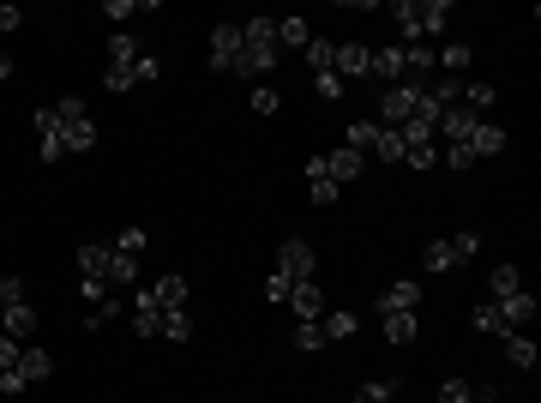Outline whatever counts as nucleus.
Here are the masks:
<instances>
[{
	"mask_svg": "<svg viewBox=\"0 0 541 403\" xmlns=\"http://www.w3.org/2000/svg\"><path fill=\"white\" fill-rule=\"evenodd\" d=\"M391 19H397L403 42H433L451 19V0H391Z\"/></svg>",
	"mask_w": 541,
	"mask_h": 403,
	"instance_id": "nucleus-1",
	"label": "nucleus"
},
{
	"mask_svg": "<svg viewBox=\"0 0 541 403\" xmlns=\"http://www.w3.org/2000/svg\"><path fill=\"white\" fill-rule=\"evenodd\" d=\"M55 115H60V139H66V157L97 145V127H91V109H84V97H60V102H55Z\"/></svg>",
	"mask_w": 541,
	"mask_h": 403,
	"instance_id": "nucleus-2",
	"label": "nucleus"
},
{
	"mask_svg": "<svg viewBox=\"0 0 541 403\" xmlns=\"http://www.w3.org/2000/svg\"><path fill=\"white\" fill-rule=\"evenodd\" d=\"M380 127H403V121H415L421 115V84H385V97H380Z\"/></svg>",
	"mask_w": 541,
	"mask_h": 403,
	"instance_id": "nucleus-3",
	"label": "nucleus"
},
{
	"mask_svg": "<svg viewBox=\"0 0 541 403\" xmlns=\"http://www.w3.org/2000/svg\"><path fill=\"white\" fill-rule=\"evenodd\" d=\"M277 66H283V48H271V42H247V37H240V61H235L240 79H265V73H277Z\"/></svg>",
	"mask_w": 541,
	"mask_h": 403,
	"instance_id": "nucleus-4",
	"label": "nucleus"
},
{
	"mask_svg": "<svg viewBox=\"0 0 541 403\" xmlns=\"http://www.w3.org/2000/svg\"><path fill=\"white\" fill-rule=\"evenodd\" d=\"M313 247L307 241H283V253H277V277H289V283H313Z\"/></svg>",
	"mask_w": 541,
	"mask_h": 403,
	"instance_id": "nucleus-5",
	"label": "nucleus"
},
{
	"mask_svg": "<svg viewBox=\"0 0 541 403\" xmlns=\"http://www.w3.org/2000/svg\"><path fill=\"white\" fill-rule=\"evenodd\" d=\"M240 61V24H217L211 31V73H235Z\"/></svg>",
	"mask_w": 541,
	"mask_h": 403,
	"instance_id": "nucleus-6",
	"label": "nucleus"
},
{
	"mask_svg": "<svg viewBox=\"0 0 541 403\" xmlns=\"http://www.w3.org/2000/svg\"><path fill=\"white\" fill-rule=\"evenodd\" d=\"M289 313H295L301 325L325 320V289L319 283H289Z\"/></svg>",
	"mask_w": 541,
	"mask_h": 403,
	"instance_id": "nucleus-7",
	"label": "nucleus"
},
{
	"mask_svg": "<svg viewBox=\"0 0 541 403\" xmlns=\"http://www.w3.org/2000/svg\"><path fill=\"white\" fill-rule=\"evenodd\" d=\"M37 151H42V162L66 157V139H60V115L55 109H37Z\"/></svg>",
	"mask_w": 541,
	"mask_h": 403,
	"instance_id": "nucleus-8",
	"label": "nucleus"
},
{
	"mask_svg": "<svg viewBox=\"0 0 541 403\" xmlns=\"http://www.w3.org/2000/svg\"><path fill=\"white\" fill-rule=\"evenodd\" d=\"M367 73L385 84H403V42H385V48H373L367 55Z\"/></svg>",
	"mask_w": 541,
	"mask_h": 403,
	"instance_id": "nucleus-9",
	"label": "nucleus"
},
{
	"mask_svg": "<svg viewBox=\"0 0 541 403\" xmlns=\"http://www.w3.org/2000/svg\"><path fill=\"white\" fill-rule=\"evenodd\" d=\"M73 259H79V283H102V289H109V247L84 241Z\"/></svg>",
	"mask_w": 541,
	"mask_h": 403,
	"instance_id": "nucleus-10",
	"label": "nucleus"
},
{
	"mask_svg": "<svg viewBox=\"0 0 541 403\" xmlns=\"http://www.w3.org/2000/svg\"><path fill=\"white\" fill-rule=\"evenodd\" d=\"M31 331H37V307H31V302H19V307H0V337L24 343Z\"/></svg>",
	"mask_w": 541,
	"mask_h": 403,
	"instance_id": "nucleus-11",
	"label": "nucleus"
},
{
	"mask_svg": "<svg viewBox=\"0 0 541 403\" xmlns=\"http://www.w3.org/2000/svg\"><path fill=\"white\" fill-rule=\"evenodd\" d=\"M415 307H421V283H415V277L391 283V289L380 295V313H415Z\"/></svg>",
	"mask_w": 541,
	"mask_h": 403,
	"instance_id": "nucleus-12",
	"label": "nucleus"
},
{
	"mask_svg": "<svg viewBox=\"0 0 541 403\" xmlns=\"http://www.w3.org/2000/svg\"><path fill=\"white\" fill-rule=\"evenodd\" d=\"M127 307H133V331H139V337H157V331H162V307L151 302V289H139Z\"/></svg>",
	"mask_w": 541,
	"mask_h": 403,
	"instance_id": "nucleus-13",
	"label": "nucleus"
},
{
	"mask_svg": "<svg viewBox=\"0 0 541 403\" xmlns=\"http://www.w3.org/2000/svg\"><path fill=\"white\" fill-rule=\"evenodd\" d=\"M325 162V175H331V181H355L361 169H367V157H361V151H349V145H343V151H331V157H319Z\"/></svg>",
	"mask_w": 541,
	"mask_h": 403,
	"instance_id": "nucleus-14",
	"label": "nucleus"
},
{
	"mask_svg": "<svg viewBox=\"0 0 541 403\" xmlns=\"http://www.w3.org/2000/svg\"><path fill=\"white\" fill-rule=\"evenodd\" d=\"M500 307V320L511 325V331H523V325L536 320V295H529V289H518V295H505V302H493Z\"/></svg>",
	"mask_w": 541,
	"mask_h": 403,
	"instance_id": "nucleus-15",
	"label": "nucleus"
},
{
	"mask_svg": "<svg viewBox=\"0 0 541 403\" xmlns=\"http://www.w3.org/2000/svg\"><path fill=\"white\" fill-rule=\"evenodd\" d=\"M469 151H476V162H481V157H500V151H505V127H500V121H476V133H469Z\"/></svg>",
	"mask_w": 541,
	"mask_h": 403,
	"instance_id": "nucleus-16",
	"label": "nucleus"
},
{
	"mask_svg": "<svg viewBox=\"0 0 541 403\" xmlns=\"http://www.w3.org/2000/svg\"><path fill=\"white\" fill-rule=\"evenodd\" d=\"M367 55H373V48H367V42H337V79H361V73H367Z\"/></svg>",
	"mask_w": 541,
	"mask_h": 403,
	"instance_id": "nucleus-17",
	"label": "nucleus"
},
{
	"mask_svg": "<svg viewBox=\"0 0 541 403\" xmlns=\"http://www.w3.org/2000/svg\"><path fill=\"white\" fill-rule=\"evenodd\" d=\"M433 61H440V79H463L476 55H469V42H445V48H440V55H433Z\"/></svg>",
	"mask_w": 541,
	"mask_h": 403,
	"instance_id": "nucleus-18",
	"label": "nucleus"
},
{
	"mask_svg": "<svg viewBox=\"0 0 541 403\" xmlns=\"http://www.w3.org/2000/svg\"><path fill=\"white\" fill-rule=\"evenodd\" d=\"M307 199H313V205H337V181L325 175V162H319V157L307 162Z\"/></svg>",
	"mask_w": 541,
	"mask_h": 403,
	"instance_id": "nucleus-19",
	"label": "nucleus"
},
{
	"mask_svg": "<svg viewBox=\"0 0 541 403\" xmlns=\"http://www.w3.org/2000/svg\"><path fill=\"white\" fill-rule=\"evenodd\" d=\"M505 362L511 367H536V337H529V331H505Z\"/></svg>",
	"mask_w": 541,
	"mask_h": 403,
	"instance_id": "nucleus-20",
	"label": "nucleus"
},
{
	"mask_svg": "<svg viewBox=\"0 0 541 403\" xmlns=\"http://www.w3.org/2000/svg\"><path fill=\"white\" fill-rule=\"evenodd\" d=\"M151 302L169 313V307H187V277H157L151 283Z\"/></svg>",
	"mask_w": 541,
	"mask_h": 403,
	"instance_id": "nucleus-21",
	"label": "nucleus"
},
{
	"mask_svg": "<svg viewBox=\"0 0 541 403\" xmlns=\"http://www.w3.org/2000/svg\"><path fill=\"white\" fill-rule=\"evenodd\" d=\"M380 325H385V343H415V331H421L415 313H380Z\"/></svg>",
	"mask_w": 541,
	"mask_h": 403,
	"instance_id": "nucleus-22",
	"label": "nucleus"
},
{
	"mask_svg": "<svg viewBox=\"0 0 541 403\" xmlns=\"http://www.w3.org/2000/svg\"><path fill=\"white\" fill-rule=\"evenodd\" d=\"M301 55H307V66H313V73H331V61H337V42H331V37H319V31H313Z\"/></svg>",
	"mask_w": 541,
	"mask_h": 403,
	"instance_id": "nucleus-23",
	"label": "nucleus"
},
{
	"mask_svg": "<svg viewBox=\"0 0 541 403\" xmlns=\"http://www.w3.org/2000/svg\"><path fill=\"white\" fill-rule=\"evenodd\" d=\"M493 102H500V91H493L487 79H463V109H476V115H487Z\"/></svg>",
	"mask_w": 541,
	"mask_h": 403,
	"instance_id": "nucleus-24",
	"label": "nucleus"
},
{
	"mask_svg": "<svg viewBox=\"0 0 541 403\" xmlns=\"http://www.w3.org/2000/svg\"><path fill=\"white\" fill-rule=\"evenodd\" d=\"M319 331H325V343H349L361 331V320H355V313H325Z\"/></svg>",
	"mask_w": 541,
	"mask_h": 403,
	"instance_id": "nucleus-25",
	"label": "nucleus"
},
{
	"mask_svg": "<svg viewBox=\"0 0 541 403\" xmlns=\"http://www.w3.org/2000/svg\"><path fill=\"white\" fill-rule=\"evenodd\" d=\"M19 373H24V385L48 380V373H55V362H48V349H31V343H24V362H19Z\"/></svg>",
	"mask_w": 541,
	"mask_h": 403,
	"instance_id": "nucleus-26",
	"label": "nucleus"
},
{
	"mask_svg": "<svg viewBox=\"0 0 541 403\" xmlns=\"http://www.w3.org/2000/svg\"><path fill=\"white\" fill-rule=\"evenodd\" d=\"M109 61H115V66H133V61H144L139 37H127V31H115V37H109Z\"/></svg>",
	"mask_w": 541,
	"mask_h": 403,
	"instance_id": "nucleus-27",
	"label": "nucleus"
},
{
	"mask_svg": "<svg viewBox=\"0 0 541 403\" xmlns=\"http://www.w3.org/2000/svg\"><path fill=\"white\" fill-rule=\"evenodd\" d=\"M307 37H313L307 19H277V48L283 55H289V48H307Z\"/></svg>",
	"mask_w": 541,
	"mask_h": 403,
	"instance_id": "nucleus-28",
	"label": "nucleus"
},
{
	"mask_svg": "<svg viewBox=\"0 0 541 403\" xmlns=\"http://www.w3.org/2000/svg\"><path fill=\"white\" fill-rule=\"evenodd\" d=\"M469 325H476L481 337H505V331H511V325L500 320V307H493V302H487V307H476V313H469Z\"/></svg>",
	"mask_w": 541,
	"mask_h": 403,
	"instance_id": "nucleus-29",
	"label": "nucleus"
},
{
	"mask_svg": "<svg viewBox=\"0 0 541 403\" xmlns=\"http://www.w3.org/2000/svg\"><path fill=\"white\" fill-rule=\"evenodd\" d=\"M487 283H493V302H505V295H518V289H523V271H518V265H493V277H487Z\"/></svg>",
	"mask_w": 541,
	"mask_h": 403,
	"instance_id": "nucleus-30",
	"label": "nucleus"
},
{
	"mask_svg": "<svg viewBox=\"0 0 541 403\" xmlns=\"http://www.w3.org/2000/svg\"><path fill=\"white\" fill-rule=\"evenodd\" d=\"M157 337H169V343H187L193 337V320H187V307H169V313H162V331Z\"/></svg>",
	"mask_w": 541,
	"mask_h": 403,
	"instance_id": "nucleus-31",
	"label": "nucleus"
},
{
	"mask_svg": "<svg viewBox=\"0 0 541 403\" xmlns=\"http://www.w3.org/2000/svg\"><path fill=\"white\" fill-rule=\"evenodd\" d=\"M133 277H139V259H120L115 247H109V289H127Z\"/></svg>",
	"mask_w": 541,
	"mask_h": 403,
	"instance_id": "nucleus-32",
	"label": "nucleus"
},
{
	"mask_svg": "<svg viewBox=\"0 0 541 403\" xmlns=\"http://www.w3.org/2000/svg\"><path fill=\"white\" fill-rule=\"evenodd\" d=\"M458 247H451V241H427V271H458Z\"/></svg>",
	"mask_w": 541,
	"mask_h": 403,
	"instance_id": "nucleus-33",
	"label": "nucleus"
},
{
	"mask_svg": "<svg viewBox=\"0 0 541 403\" xmlns=\"http://www.w3.org/2000/svg\"><path fill=\"white\" fill-rule=\"evenodd\" d=\"M133 84H139V61H133V66H109V73H102V91H115V97H120V91H133Z\"/></svg>",
	"mask_w": 541,
	"mask_h": 403,
	"instance_id": "nucleus-34",
	"label": "nucleus"
},
{
	"mask_svg": "<svg viewBox=\"0 0 541 403\" xmlns=\"http://www.w3.org/2000/svg\"><path fill=\"white\" fill-rule=\"evenodd\" d=\"M373 139H380V121H349V151H373Z\"/></svg>",
	"mask_w": 541,
	"mask_h": 403,
	"instance_id": "nucleus-35",
	"label": "nucleus"
},
{
	"mask_svg": "<svg viewBox=\"0 0 541 403\" xmlns=\"http://www.w3.org/2000/svg\"><path fill=\"white\" fill-rule=\"evenodd\" d=\"M240 37H247V42H271V48H277V19H240Z\"/></svg>",
	"mask_w": 541,
	"mask_h": 403,
	"instance_id": "nucleus-36",
	"label": "nucleus"
},
{
	"mask_svg": "<svg viewBox=\"0 0 541 403\" xmlns=\"http://www.w3.org/2000/svg\"><path fill=\"white\" fill-rule=\"evenodd\" d=\"M373 157L403 162V139H397V127H380V139H373Z\"/></svg>",
	"mask_w": 541,
	"mask_h": 403,
	"instance_id": "nucleus-37",
	"label": "nucleus"
},
{
	"mask_svg": "<svg viewBox=\"0 0 541 403\" xmlns=\"http://www.w3.org/2000/svg\"><path fill=\"white\" fill-rule=\"evenodd\" d=\"M391 398H397V380H367L355 391V403H391Z\"/></svg>",
	"mask_w": 541,
	"mask_h": 403,
	"instance_id": "nucleus-38",
	"label": "nucleus"
},
{
	"mask_svg": "<svg viewBox=\"0 0 541 403\" xmlns=\"http://www.w3.org/2000/svg\"><path fill=\"white\" fill-rule=\"evenodd\" d=\"M433 403H476V385H469V380H445Z\"/></svg>",
	"mask_w": 541,
	"mask_h": 403,
	"instance_id": "nucleus-39",
	"label": "nucleus"
},
{
	"mask_svg": "<svg viewBox=\"0 0 541 403\" xmlns=\"http://www.w3.org/2000/svg\"><path fill=\"white\" fill-rule=\"evenodd\" d=\"M115 253H120V259H139V253H144V229H120Z\"/></svg>",
	"mask_w": 541,
	"mask_h": 403,
	"instance_id": "nucleus-40",
	"label": "nucleus"
},
{
	"mask_svg": "<svg viewBox=\"0 0 541 403\" xmlns=\"http://www.w3.org/2000/svg\"><path fill=\"white\" fill-rule=\"evenodd\" d=\"M440 162H445V169H476V151H469V145H445Z\"/></svg>",
	"mask_w": 541,
	"mask_h": 403,
	"instance_id": "nucleus-41",
	"label": "nucleus"
},
{
	"mask_svg": "<svg viewBox=\"0 0 541 403\" xmlns=\"http://www.w3.org/2000/svg\"><path fill=\"white\" fill-rule=\"evenodd\" d=\"M139 13H144L139 0H102V19H120V24H127V19H139Z\"/></svg>",
	"mask_w": 541,
	"mask_h": 403,
	"instance_id": "nucleus-42",
	"label": "nucleus"
},
{
	"mask_svg": "<svg viewBox=\"0 0 541 403\" xmlns=\"http://www.w3.org/2000/svg\"><path fill=\"white\" fill-rule=\"evenodd\" d=\"M19 362H24V343L0 337V373H19Z\"/></svg>",
	"mask_w": 541,
	"mask_h": 403,
	"instance_id": "nucleus-43",
	"label": "nucleus"
},
{
	"mask_svg": "<svg viewBox=\"0 0 541 403\" xmlns=\"http://www.w3.org/2000/svg\"><path fill=\"white\" fill-rule=\"evenodd\" d=\"M19 302H24V277L6 271V277H0V307H19Z\"/></svg>",
	"mask_w": 541,
	"mask_h": 403,
	"instance_id": "nucleus-44",
	"label": "nucleus"
},
{
	"mask_svg": "<svg viewBox=\"0 0 541 403\" xmlns=\"http://www.w3.org/2000/svg\"><path fill=\"white\" fill-rule=\"evenodd\" d=\"M277 109H283V97L271 84H259V91H253V115H277Z\"/></svg>",
	"mask_w": 541,
	"mask_h": 403,
	"instance_id": "nucleus-45",
	"label": "nucleus"
},
{
	"mask_svg": "<svg viewBox=\"0 0 541 403\" xmlns=\"http://www.w3.org/2000/svg\"><path fill=\"white\" fill-rule=\"evenodd\" d=\"M451 247H458V259H476V253H481V235H476V229H463V235H451Z\"/></svg>",
	"mask_w": 541,
	"mask_h": 403,
	"instance_id": "nucleus-46",
	"label": "nucleus"
},
{
	"mask_svg": "<svg viewBox=\"0 0 541 403\" xmlns=\"http://www.w3.org/2000/svg\"><path fill=\"white\" fill-rule=\"evenodd\" d=\"M319 343H325L319 320H313V325H295V349H319Z\"/></svg>",
	"mask_w": 541,
	"mask_h": 403,
	"instance_id": "nucleus-47",
	"label": "nucleus"
},
{
	"mask_svg": "<svg viewBox=\"0 0 541 403\" xmlns=\"http://www.w3.org/2000/svg\"><path fill=\"white\" fill-rule=\"evenodd\" d=\"M313 91L337 102V97H343V79H337V73H313Z\"/></svg>",
	"mask_w": 541,
	"mask_h": 403,
	"instance_id": "nucleus-48",
	"label": "nucleus"
},
{
	"mask_svg": "<svg viewBox=\"0 0 541 403\" xmlns=\"http://www.w3.org/2000/svg\"><path fill=\"white\" fill-rule=\"evenodd\" d=\"M265 295H271V302H289V277H277V271H271V277H265Z\"/></svg>",
	"mask_w": 541,
	"mask_h": 403,
	"instance_id": "nucleus-49",
	"label": "nucleus"
},
{
	"mask_svg": "<svg viewBox=\"0 0 541 403\" xmlns=\"http://www.w3.org/2000/svg\"><path fill=\"white\" fill-rule=\"evenodd\" d=\"M19 24H24L19 6H0V31H19Z\"/></svg>",
	"mask_w": 541,
	"mask_h": 403,
	"instance_id": "nucleus-50",
	"label": "nucleus"
},
{
	"mask_svg": "<svg viewBox=\"0 0 541 403\" xmlns=\"http://www.w3.org/2000/svg\"><path fill=\"white\" fill-rule=\"evenodd\" d=\"M0 79H13V61H6V55H0Z\"/></svg>",
	"mask_w": 541,
	"mask_h": 403,
	"instance_id": "nucleus-51",
	"label": "nucleus"
}]
</instances>
